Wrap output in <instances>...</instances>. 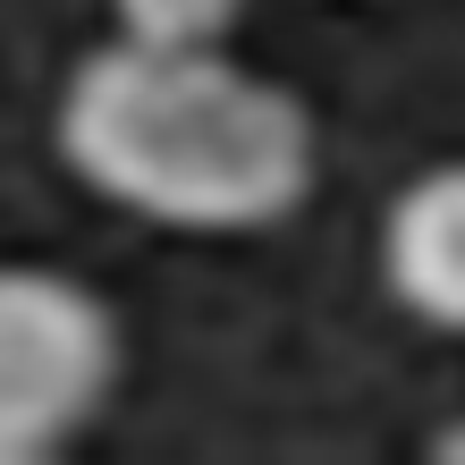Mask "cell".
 <instances>
[{
    "label": "cell",
    "instance_id": "obj_3",
    "mask_svg": "<svg viewBox=\"0 0 465 465\" xmlns=\"http://www.w3.org/2000/svg\"><path fill=\"white\" fill-rule=\"evenodd\" d=\"M381 288L423 331H465V161H431L390 195Z\"/></svg>",
    "mask_w": 465,
    "mask_h": 465
},
{
    "label": "cell",
    "instance_id": "obj_1",
    "mask_svg": "<svg viewBox=\"0 0 465 465\" xmlns=\"http://www.w3.org/2000/svg\"><path fill=\"white\" fill-rule=\"evenodd\" d=\"M60 161L102 203L178 237H254L305 212L322 144L305 102L221 43H102L60 94Z\"/></svg>",
    "mask_w": 465,
    "mask_h": 465
},
{
    "label": "cell",
    "instance_id": "obj_4",
    "mask_svg": "<svg viewBox=\"0 0 465 465\" xmlns=\"http://www.w3.org/2000/svg\"><path fill=\"white\" fill-rule=\"evenodd\" d=\"M119 9V35L135 43H221L245 0H111Z\"/></svg>",
    "mask_w": 465,
    "mask_h": 465
},
{
    "label": "cell",
    "instance_id": "obj_5",
    "mask_svg": "<svg viewBox=\"0 0 465 465\" xmlns=\"http://www.w3.org/2000/svg\"><path fill=\"white\" fill-rule=\"evenodd\" d=\"M431 457H449V465H465V423H449L440 440H431Z\"/></svg>",
    "mask_w": 465,
    "mask_h": 465
},
{
    "label": "cell",
    "instance_id": "obj_2",
    "mask_svg": "<svg viewBox=\"0 0 465 465\" xmlns=\"http://www.w3.org/2000/svg\"><path fill=\"white\" fill-rule=\"evenodd\" d=\"M119 390L111 305L51 262H0V465L60 457Z\"/></svg>",
    "mask_w": 465,
    "mask_h": 465
}]
</instances>
